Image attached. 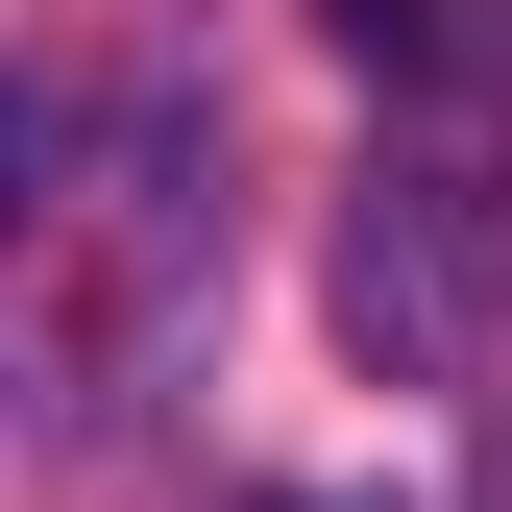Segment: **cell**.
I'll return each mask as SVG.
<instances>
[{
	"label": "cell",
	"instance_id": "2",
	"mask_svg": "<svg viewBox=\"0 0 512 512\" xmlns=\"http://www.w3.org/2000/svg\"><path fill=\"white\" fill-rule=\"evenodd\" d=\"M317 25H342L366 74H439V49H464V0H317Z\"/></svg>",
	"mask_w": 512,
	"mask_h": 512
},
{
	"label": "cell",
	"instance_id": "3",
	"mask_svg": "<svg viewBox=\"0 0 512 512\" xmlns=\"http://www.w3.org/2000/svg\"><path fill=\"white\" fill-rule=\"evenodd\" d=\"M269 512H342V488H269Z\"/></svg>",
	"mask_w": 512,
	"mask_h": 512
},
{
	"label": "cell",
	"instance_id": "1",
	"mask_svg": "<svg viewBox=\"0 0 512 512\" xmlns=\"http://www.w3.org/2000/svg\"><path fill=\"white\" fill-rule=\"evenodd\" d=\"M342 342L366 366H488L512 342V122H391L342 196Z\"/></svg>",
	"mask_w": 512,
	"mask_h": 512
}]
</instances>
